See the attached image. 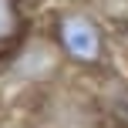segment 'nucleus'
Returning a JSON list of instances; mask_svg holds the SVG:
<instances>
[{
    "instance_id": "1",
    "label": "nucleus",
    "mask_w": 128,
    "mask_h": 128,
    "mask_svg": "<svg viewBox=\"0 0 128 128\" xmlns=\"http://www.w3.org/2000/svg\"><path fill=\"white\" fill-rule=\"evenodd\" d=\"M51 37L61 47L64 61L71 68H81V71H104L108 68V58H111L108 30L101 27V20L91 10H81V7L58 10L54 24H51Z\"/></svg>"
},
{
    "instance_id": "2",
    "label": "nucleus",
    "mask_w": 128,
    "mask_h": 128,
    "mask_svg": "<svg viewBox=\"0 0 128 128\" xmlns=\"http://www.w3.org/2000/svg\"><path fill=\"white\" fill-rule=\"evenodd\" d=\"M64 54L54 37H24L20 47L7 58V74L37 91H47L64 78Z\"/></svg>"
},
{
    "instance_id": "3",
    "label": "nucleus",
    "mask_w": 128,
    "mask_h": 128,
    "mask_svg": "<svg viewBox=\"0 0 128 128\" xmlns=\"http://www.w3.org/2000/svg\"><path fill=\"white\" fill-rule=\"evenodd\" d=\"M94 101L101 108V118L104 125H118V128H128V81L115 74H104V84L94 91Z\"/></svg>"
},
{
    "instance_id": "4",
    "label": "nucleus",
    "mask_w": 128,
    "mask_h": 128,
    "mask_svg": "<svg viewBox=\"0 0 128 128\" xmlns=\"http://www.w3.org/2000/svg\"><path fill=\"white\" fill-rule=\"evenodd\" d=\"M27 37V17L20 0H0V58H10Z\"/></svg>"
},
{
    "instance_id": "5",
    "label": "nucleus",
    "mask_w": 128,
    "mask_h": 128,
    "mask_svg": "<svg viewBox=\"0 0 128 128\" xmlns=\"http://www.w3.org/2000/svg\"><path fill=\"white\" fill-rule=\"evenodd\" d=\"M94 4L108 20H115V27L128 24V0H94Z\"/></svg>"
},
{
    "instance_id": "6",
    "label": "nucleus",
    "mask_w": 128,
    "mask_h": 128,
    "mask_svg": "<svg viewBox=\"0 0 128 128\" xmlns=\"http://www.w3.org/2000/svg\"><path fill=\"white\" fill-rule=\"evenodd\" d=\"M0 128H40L34 122H0Z\"/></svg>"
}]
</instances>
